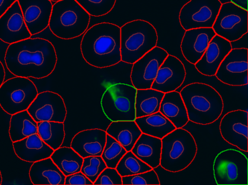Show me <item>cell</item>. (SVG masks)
<instances>
[{"label": "cell", "instance_id": "f1b7e54d", "mask_svg": "<svg viewBox=\"0 0 248 185\" xmlns=\"http://www.w3.org/2000/svg\"><path fill=\"white\" fill-rule=\"evenodd\" d=\"M50 157L65 176L80 171L83 163V157L71 147H59Z\"/></svg>", "mask_w": 248, "mask_h": 185}, {"label": "cell", "instance_id": "d4e9b609", "mask_svg": "<svg viewBox=\"0 0 248 185\" xmlns=\"http://www.w3.org/2000/svg\"><path fill=\"white\" fill-rule=\"evenodd\" d=\"M131 151L142 161L155 169L160 164L162 140L142 133Z\"/></svg>", "mask_w": 248, "mask_h": 185}, {"label": "cell", "instance_id": "7c38bea8", "mask_svg": "<svg viewBox=\"0 0 248 185\" xmlns=\"http://www.w3.org/2000/svg\"><path fill=\"white\" fill-rule=\"evenodd\" d=\"M248 54L247 47L232 48L220 63L215 75L217 80L229 86H247Z\"/></svg>", "mask_w": 248, "mask_h": 185}, {"label": "cell", "instance_id": "9a60e30c", "mask_svg": "<svg viewBox=\"0 0 248 185\" xmlns=\"http://www.w3.org/2000/svg\"><path fill=\"white\" fill-rule=\"evenodd\" d=\"M248 113L236 110L227 113L220 123L221 137L241 151L248 152Z\"/></svg>", "mask_w": 248, "mask_h": 185}, {"label": "cell", "instance_id": "2e32d148", "mask_svg": "<svg viewBox=\"0 0 248 185\" xmlns=\"http://www.w3.org/2000/svg\"><path fill=\"white\" fill-rule=\"evenodd\" d=\"M31 37L18 0L0 17V40L11 44Z\"/></svg>", "mask_w": 248, "mask_h": 185}, {"label": "cell", "instance_id": "d590c367", "mask_svg": "<svg viewBox=\"0 0 248 185\" xmlns=\"http://www.w3.org/2000/svg\"><path fill=\"white\" fill-rule=\"evenodd\" d=\"M123 185H159V176L155 169L131 175L123 176Z\"/></svg>", "mask_w": 248, "mask_h": 185}, {"label": "cell", "instance_id": "e575fe53", "mask_svg": "<svg viewBox=\"0 0 248 185\" xmlns=\"http://www.w3.org/2000/svg\"><path fill=\"white\" fill-rule=\"evenodd\" d=\"M107 167L101 156H88L84 157L80 171L94 183L100 173Z\"/></svg>", "mask_w": 248, "mask_h": 185}, {"label": "cell", "instance_id": "60d3db41", "mask_svg": "<svg viewBox=\"0 0 248 185\" xmlns=\"http://www.w3.org/2000/svg\"><path fill=\"white\" fill-rule=\"evenodd\" d=\"M5 78V71L3 64L0 61V86L3 83Z\"/></svg>", "mask_w": 248, "mask_h": 185}, {"label": "cell", "instance_id": "1f68e13d", "mask_svg": "<svg viewBox=\"0 0 248 185\" xmlns=\"http://www.w3.org/2000/svg\"><path fill=\"white\" fill-rule=\"evenodd\" d=\"M122 177L131 176L152 170V168L135 156L131 150L127 151L116 167Z\"/></svg>", "mask_w": 248, "mask_h": 185}, {"label": "cell", "instance_id": "ffe728a7", "mask_svg": "<svg viewBox=\"0 0 248 185\" xmlns=\"http://www.w3.org/2000/svg\"><path fill=\"white\" fill-rule=\"evenodd\" d=\"M232 48L230 42L216 34L201 58L194 64L196 69L204 76H215L220 63Z\"/></svg>", "mask_w": 248, "mask_h": 185}, {"label": "cell", "instance_id": "4dcf8cb0", "mask_svg": "<svg viewBox=\"0 0 248 185\" xmlns=\"http://www.w3.org/2000/svg\"><path fill=\"white\" fill-rule=\"evenodd\" d=\"M37 134L53 150L62 147L65 139L64 123L41 121L37 123Z\"/></svg>", "mask_w": 248, "mask_h": 185}, {"label": "cell", "instance_id": "ac0fdd59", "mask_svg": "<svg viewBox=\"0 0 248 185\" xmlns=\"http://www.w3.org/2000/svg\"><path fill=\"white\" fill-rule=\"evenodd\" d=\"M186 71L182 62L175 56L168 55L159 67L152 88L163 93L173 92L185 81Z\"/></svg>", "mask_w": 248, "mask_h": 185}, {"label": "cell", "instance_id": "44dd1931", "mask_svg": "<svg viewBox=\"0 0 248 185\" xmlns=\"http://www.w3.org/2000/svg\"><path fill=\"white\" fill-rule=\"evenodd\" d=\"M107 132L101 128L82 130L75 134L70 147L81 157L101 156L107 142Z\"/></svg>", "mask_w": 248, "mask_h": 185}, {"label": "cell", "instance_id": "9c48e42d", "mask_svg": "<svg viewBox=\"0 0 248 185\" xmlns=\"http://www.w3.org/2000/svg\"><path fill=\"white\" fill-rule=\"evenodd\" d=\"M38 93L30 78L15 76L4 81L0 86V107L11 115L27 111Z\"/></svg>", "mask_w": 248, "mask_h": 185}, {"label": "cell", "instance_id": "d6a6232c", "mask_svg": "<svg viewBox=\"0 0 248 185\" xmlns=\"http://www.w3.org/2000/svg\"><path fill=\"white\" fill-rule=\"evenodd\" d=\"M127 153V150L117 140L107 134L105 147L103 150L101 157L107 167L116 169L122 157Z\"/></svg>", "mask_w": 248, "mask_h": 185}, {"label": "cell", "instance_id": "484cf974", "mask_svg": "<svg viewBox=\"0 0 248 185\" xmlns=\"http://www.w3.org/2000/svg\"><path fill=\"white\" fill-rule=\"evenodd\" d=\"M127 151H130L142 132L135 121H112L106 131Z\"/></svg>", "mask_w": 248, "mask_h": 185}, {"label": "cell", "instance_id": "7402d4cb", "mask_svg": "<svg viewBox=\"0 0 248 185\" xmlns=\"http://www.w3.org/2000/svg\"><path fill=\"white\" fill-rule=\"evenodd\" d=\"M13 147L18 158L31 163L50 157L54 151L40 138L38 134H33L23 140L14 142Z\"/></svg>", "mask_w": 248, "mask_h": 185}, {"label": "cell", "instance_id": "83f0119b", "mask_svg": "<svg viewBox=\"0 0 248 185\" xmlns=\"http://www.w3.org/2000/svg\"><path fill=\"white\" fill-rule=\"evenodd\" d=\"M33 134H37V122L27 110L11 115L9 136L12 142L23 140Z\"/></svg>", "mask_w": 248, "mask_h": 185}, {"label": "cell", "instance_id": "3957f363", "mask_svg": "<svg viewBox=\"0 0 248 185\" xmlns=\"http://www.w3.org/2000/svg\"><path fill=\"white\" fill-rule=\"evenodd\" d=\"M180 94L191 122L201 125L211 124L217 121L223 113L222 97L207 84H190L184 86Z\"/></svg>", "mask_w": 248, "mask_h": 185}, {"label": "cell", "instance_id": "7bdbcfd3", "mask_svg": "<svg viewBox=\"0 0 248 185\" xmlns=\"http://www.w3.org/2000/svg\"><path fill=\"white\" fill-rule=\"evenodd\" d=\"M50 1H51L52 2H59V1H61V0H50Z\"/></svg>", "mask_w": 248, "mask_h": 185}, {"label": "cell", "instance_id": "277c9868", "mask_svg": "<svg viewBox=\"0 0 248 185\" xmlns=\"http://www.w3.org/2000/svg\"><path fill=\"white\" fill-rule=\"evenodd\" d=\"M91 15L76 0H61L53 5L48 27L58 38L69 40L83 35Z\"/></svg>", "mask_w": 248, "mask_h": 185}, {"label": "cell", "instance_id": "cb8c5ba5", "mask_svg": "<svg viewBox=\"0 0 248 185\" xmlns=\"http://www.w3.org/2000/svg\"><path fill=\"white\" fill-rule=\"evenodd\" d=\"M159 111L169 119L176 128H184L189 121L181 94L176 90L165 93Z\"/></svg>", "mask_w": 248, "mask_h": 185}, {"label": "cell", "instance_id": "f35d334b", "mask_svg": "<svg viewBox=\"0 0 248 185\" xmlns=\"http://www.w3.org/2000/svg\"><path fill=\"white\" fill-rule=\"evenodd\" d=\"M17 0H0V17L2 16L7 10Z\"/></svg>", "mask_w": 248, "mask_h": 185}, {"label": "cell", "instance_id": "836d02e7", "mask_svg": "<svg viewBox=\"0 0 248 185\" xmlns=\"http://www.w3.org/2000/svg\"><path fill=\"white\" fill-rule=\"evenodd\" d=\"M91 16L101 17L111 12L117 0H76Z\"/></svg>", "mask_w": 248, "mask_h": 185}, {"label": "cell", "instance_id": "30bf717a", "mask_svg": "<svg viewBox=\"0 0 248 185\" xmlns=\"http://www.w3.org/2000/svg\"><path fill=\"white\" fill-rule=\"evenodd\" d=\"M248 11L226 2L222 3L213 29L216 35L232 43L248 34Z\"/></svg>", "mask_w": 248, "mask_h": 185}, {"label": "cell", "instance_id": "ab89813d", "mask_svg": "<svg viewBox=\"0 0 248 185\" xmlns=\"http://www.w3.org/2000/svg\"><path fill=\"white\" fill-rule=\"evenodd\" d=\"M229 2L236 5V6L242 8V9L248 11V0H229Z\"/></svg>", "mask_w": 248, "mask_h": 185}, {"label": "cell", "instance_id": "5bb4252c", "mask_svg": "<svg viewBox=\"0 0 248 185\" xmlns=\"http://www.w3.org/2000/svg\"><path fill=\"white\" fill-rule=\"evenodd\" d=\"M36 122H65L67 109L63 98L51 91L40 92L27 109Z\"/></svg>", "mask_w": 248, "mask_h": 185}, {"label": "cell", "instance_id": "52a82bcc", "mask_svg": "<svg viewBox=\"0 0 248 185\" xmlns=\"http://www.w3.org/2000/svg\"><path fill=\"white\" fill-rule=\"evenodd\" d=\"M137 89L133 85L115 84L103 94L101 106L105 116L112 121H135Z\"/></svg>", "mask_w": 248, "mask_h": 185}, {"label": "cell", "instance_id": "b9f144b4", "mask_svg": "<svg viewBox=\"0 0 248 185\" xmlns=\"http://www.w3.org/2000/svg\"><path fill=\"white\" fill-rule=\"evenodd\" d=\"M2 184V173H1V170H0V185Z\"/></svg>", "mask_w": 248, "mask_h": 185}, {"label": "cell", "instance_id": "8fae6325", "mask_svg": "<svg viewBox=\"0 0 248 185\" xmlns=\"http://www.w3.org/2000/svg\"><path fill=\"white\" fill-rule=\"evenodd\" d=\"M221 5L220 0H190L180 11V24L185 31L213 28Z\"/></svg>", "mask_w": 248, "mask_h": 185}, {"label": "cell", "instance_id": "74e56055", "mask_svg": "<svg viewBox=\"0 0 248 185\" xmlns=\"http://www.w3.org/2000/svg\"><path fill=\"white\" fill-rule=\"evenodd\" d=\"M64 185H92V182L81 171L68 175L65 178Z\"/></svg>", "mask_w": 248, "mask_h": 185}, {"label": "cell", "instance_id": "6da1fadb", "mask_svg": "<svg viewBox=\"0 0 248 185\" xmlns=\"http://www.w3.org/2000/svg\"><path fill=\"white\" fill-rule=\"evenodd\" d=\"M5 61L7 69L15 76L41 79L54 71L58 57L50 41L30 37L9 44Z\"/></svg>", "mask_w": 248, "mask_h": 185}, {"label": "cell", "instance_id": "7a4b0ae2", "mask_svg": "<svg viewBox=\"0 0 248 185\" xmlns=\"http://www.w3.org/2000/svg\"><path fill=\"white\" fill-rule=\"evenodd\" d=\"M120 27L111 23H100L84 33L80 50L87 63L98 68L111 67L121 62Z\"/></svg>", "mask_w": 248, "mask_h": 185}, {"label": "cell", "instance_id": "8d00e7d4", "mask_svg": "<svg viewBox=\"0 0 248 185\" xmlns=\"http://www.w3.org/2000/svg\"><path fill=\"white\" fill-rule=\"evenodd\" d=\"M95 185H122L123 177L114 168L107 167L94 182Z\"/></svg>", "mask_w": 248, "mask_h": 185}, {"label": "cell", "instance_id": "8992f818", "mask_svg": "<svg viewBox=\"0 0 248 185\" xmlns=\"http://www.w3.org/2000/svg\"><path fill=\"white\" fill-rule=\"evenodd\" d=\"M121 61L133 64L156 47L158 34L156 28L144 20H133L120 28Z\"/></svg>", "mask_w": 248, "mask_h": 185}, {"label": "cell", "instance_id": "4316f807", "mask_svg": "<svg viewBox=\"0 0 248 185\" xmlns=\"http://www.w3.org/2000/svg\"><path fill=\"white\" fill-rule=\"evenodd\" d=\"M135 121L143 134L161 140L176 128L172 123L159 111L151 115L136 118Z\"/></svg>", "mask_w": 248, "mask_h": 185}, {"label": "cell", "instance_id": "e0dca14e", "mask_svg": "<svg viewBox=\"0 0 248 185\" xmlns=\"http://www.w3.org/2000/svg\"><path fill=\"white\" fill-rule=\"evenodd\" d=\"M26 25L31 36L48 27L53 9L50 0H18Z\"/></svg>", "mask_w": 248, "mask_h": 185}, {"label": "cell", "instance_id": "ba28073f", "mask_svg": "<svg viewBox=\"0 0 248 185\" xmlns=\"http://www.w3.org/2000/svg\"><path fill=\"white\" fill-rule=\"evenodd\" d=\"M213 175L217 185H248V157L234 149L220 152L213 162Z\"/></svg>", "mask_w": 248, "mask_h": 185}, {"label": "cell", "instance_id": "f546056e", "mask_svg": "<svg viewBox=\"0 0 248 185\" xmlns=\"http://www.w3.org/2000/svg\"><path fill=\"white\" fill-rule=\"evenodd\" d=\"M165 93L152 89H137L136 96V118L155 114L159 111Z\"/></svg>", "mask_w": 248, "mask_h": 185}, {"label": "cell", "instance_id": "5b68a950", "mask_svg": "<svg viewBox=\"0 0 248 185\" xmlns=\"http://www.w3.org/2000/svg\"><path fill=\"white\" fill-rule=\"evenodd\" d=\"M197 153V144L192 134L184 128H175L162 139L159 166L168 171H181L194 161Z\"/></svg>", "mask_w": 248, "mask_h": 185}, {"label": "cell", "instance_id": "4fadbf2b", "mask_svg": "<svg viewBox=\"0 0 248 185\" xmlns=\"http://www.w3.org/2000/svg\"><path fill=\"white\" fill-rule=\"evenodd\" d=\"M168 55L165 49L156 46L132 64L130 79L133 86L136 89L152 88L158 70Z\"/></svg>", "mask_w": 248, "mask_h": 185}, {"label": "cell", "instance_id": "603a6c76", "mask_svg": "<svg viewBox=\"0 0 248 185\" xmlns=\"http://www.w3.org/2000/svg\"><path fill=\"white\" fill-rule=\"evenodd\" d=\"M29 173L34 185H63L65 183L66 176L50 157L32 163Z\"/></svg>", "mask_w": 248, "mask_h": 185}, {"label": "cell", "instance_id": "d6986e66", "mask_svg": "<svg viewBox=\"0 0 248 185\" xmlns=\"http://www.w3.org/2000/svg\"><path fill=\"white\" fill-rule=\"evenodd\" d=\"M215 35L213 28L186 30L181 44L184 58L191 64H195L201 58Z\"/></svg>", "mask_w": 248, "mask_h": 185}]
</instances>
